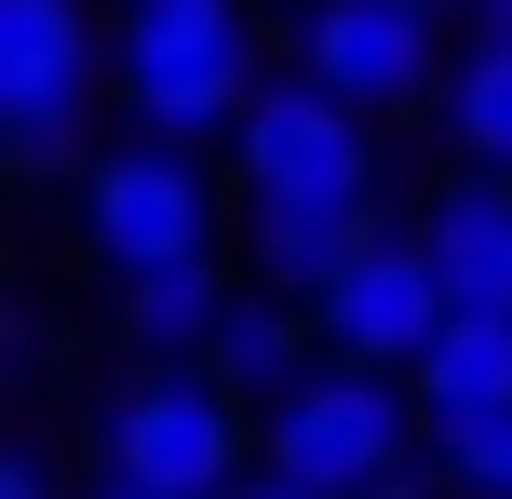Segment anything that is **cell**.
<instances>
[{"label": "cell", "mask_w": 512, "mask_h": 499, "mask_svg": "<svg viewBox=\"0 0 512 499\" xmlns=\"http://www.w3.org/2000/svg\"><path fill=\"white\" fill-rule=\"evenodd\" d=\"M459 41H512V0H459Z\"/></svg>", "instance_id": "cell-17"}, {"label": "cell", "mask_w": 512, "mask_h": 499, "mask_svg": "<svg viewBox=\"0 0 512 499\" xmlns=\"http://www.w3.org/2000/svg\"><path fill=\"white\" fill-rule=\"evenodd\" d=\"M243 499H310V486H270V473H256V486H243Z\"/></svg>", "instance_id": "cell-20"}, {"label": "cell", "mask_w": 512, "mask_h": 499, "mask_svg": "<svg viewBox=\"0 0 512 499\" xmlns=\"http://www.w3.org/2000/svg\"><path fill=\"white\" fill-rule=\"evenodd\" d=\"M445 270H432V243H418V216H391L378 243H364L351 270L324 284V365H378V378H418L432 365V338H445Z\"/></svg>", "instance_id": "cell-7"}, {"label": "cell", "mask_w": 512, "mask_h": 499, "mask_svg": "<svg viewBox=\"0 0 512 499\" xmlns=\"http://www.w3.org/2000/svg\"><path fill=\"white\" fill-rule=\"evenodd\" d=\"M81 499H149V486H108V473H81Z\"/></svg>", "instance_id": "cell-18"}, {"label": "cell", "mask_w": 512, "mask_h": 499, "mask_svg": "<svg viewBox=\"0 0 512 499\" xmlns=\"http://www.w3.org/2000/svg\"><path fill=\"white\" fill-rule=\"evenodd\" d=\"M230 216H297V230H391V149L364 108H337L324 81L270 68V95L230 135Z\"/></svg>", "instance_id": "cell-2"}, {"label": "cell", "mask_w": 512, "mask_h": 499, "mask_svg": "<svg viewBox=\"0 0 512 499\" xmlns=\"http://www.w3.org/2000/svg\"><path fill=\"white\" fill-rule=\"evenodd\" d=\"M418 446H432V419L378 365H310L283 405H256V473L310 499H418Z\"/></svg>", "instance_id": "cell-4"}, {"label": "cell", "mask_w": 512, "mask_h": 499, "mask_svg": "<svg viewBox=\"0 0 512 499\" xmlns=\"http://www.w3.org/2000/svg\"><path fill=\"white\" fill-rule=\"evenodd\" d=\"M432 473H445V499H512V419L499 432H432Z\"/></svg>", "instance_id": "cell-14"}, {"label": "cell", "mask_w": 512, "mask_h": 499, "mask_svg": "<svg viewBox=\"0 0 512 499\" xmlns=\"http://www.w3.org/2000/svg\"><path fill=\"white\" fill-rule=\"evenodd\" d=\"M108 0H0V162L14 176H68L108 149L95 135V95H108Z\"/></svg>", "instance_id": "cell-6"}, {"label": "cell", "mask_w": 512, "mask_h": 499, "mask_svg": "<svg viewBox=\"0 0 512 499\" xmlns=\"http://www.w3.org/2000/svg\"><path fill=\"white\" fill-rule=\"evenodd\" d=\"M0 378H14V405H41V378H54V324L41 311H14V365Z\"/></svg>", "instance_id": "cell-16"}, {"label": "cell", "mask_w": 512, "mask_h": 499, "mask_svg": "<svg viewBox=\"0 0 512 499\" xmlns=\"http://www.w3.org/2000/svg\"><path fill=\"white\" fill-rule=\"evenodd\" d=\"M108 14H122V0H108Z\"/></svg>", "instance_id": "cell-22"}, {"label": "cell", "mask_w": 512, "mask_h": 499, "mask_svg": "<svg viewBox=\"0 0 512 499\" xmlns=\"http://www.w3.org/2000/svg\"><path fill=\"white\" fill-rule=\"evenodd\" d=\"M108 486H149V499H243L256 486V405L216 365H122L81 419Z\"/></svg>", "instance_id": "cell-3"}, {"label": "cell", "mask_w": 512, "mask_h": 499, "mask_svg": "<svg viewBox=\"0 0 512 499\" xmlns=\"http://www.w3.org/2000/svg\"><path fill=\"white\" fill-rule=\"evenodd\" d=\"M405 392H418L432 432H499L512 419V311H445L432 365H418Z\"/></svg>", "instance_id": "cell-10"}, {"label": "cell", "mask_w": 512, "mask_h": 499, "mask_svg": "<svg viewBox=\"0 0 512 499\" xmlns=\"http://www.w3.org/2000/svg\"><path fill=\"white\" fill-rule=\"evenodd\" d=\"M283 68L324 81V95L364 108V122H405V108L445 95V68H432V14H405V0H310V14L283 27Z\"/></svg>", "instance_id": "cell-8"}, {"label": "cell", "mask_w": 512, "mask_h": 499, "mask_svg": "<svg viewBox=\"0 0 512 499\" xmlns=\"http://www.w3.org/2000/svg\"><path fill=\"white\" fill-rule=\"evenodd\" d=\"M405 216H418V243H432L459 311H512V176H445Z\"/></svg>", "instance_id": "cell-9"}, {"label": "cell", "mask_w": 512, "mask_h": 499, "mask_svg": "<svg viewBox=\"0 0 512 499\" xmlns=\"http://www.w3.org/2000/svg\"><path fill=\"white\" fill-rule=\"evenodd\" d=\"M459 176H512V41H459L445 54V95H432Z\"/></svg>", "instance_id": "cell-13"}, {"label": "cell", "mask_w": 512, "mask_h": 499, "mask_svg": "<svg viewBox=\"0 0 512 499\" xmlns=\"http://www.w3.org/2000/svg\"><path fill=\"white\" fill-rule=\"evenodd\" d=\"M270 0H122L108 14V95H122L135 135H162V149H203V135H243V108L270 95L283 41Z\"/></svg>", "instance_id": "cell-1"}, {"label": "cell", "mask_w": 512, "mask_h": 499, "mask_svg": "<svg viewBox=\"0 0 512 499\" xmlns=\"http://www.w3.org/2000/svg\"><path fill=\"white\" fill-rule=\"evenodd\" d=\"M405 14H432V27H459V0H405Z\"/></svg>", "instance_id": "cell-19"}, {"label": "cell", "mask_w": 512, "mask_h": 499, "mask_svg": "<svg viewBox=\"0 0 512 499\" xmlns=\"http://www.w3.org/2000/svg\"><path fill=\"white\" fill-rule=\"evenodd\" d=\"M270 14H283V27H297V14H310V0H270Z\"/></svg>", "instance_id": "cell-21"}, {"label": "cell", "mask_w": 512, "mask_h": 499, "mask_svg": "<svg viewBox=\"0 0 512 499\" xmlns=\"http://www.w3.org/2000/svg\"><path fill=\"white\" fill-rule=\"evenodd\" d=\"M230 284H243L230 257H216V270H149V284H122V297H108L122 365H203L216 324H230Z\"/></svg>", "instance_id": "cell-11"}, {"label": "cell", "mask_w": 512, "mask_h": 499, "mask_svg": "<svg viewBox=\"0 0 512 499\" xmlns=\"http://www.w3.org/2000/svg\"><path fill=\"white\" fill-rule=\"evenodd\" d=\"M203 365L230 378L243 405H283L310 365H324V324H310L297 297H270V284L243 270V284H230V324H216V351H203Z\"/></svg>", "instance_id": "cell-12"}, {"label": "cell", "mask_w": 512, "mask_h": 499, "mask_svg": "<svg viewBox=\"0 0 512 499\" xmlns=\"http://www.w3.org/2000/svg\"><path fill=\"white\" fill-rule=\"evenodd\" d=\"M68 257L95 270L108 297L149 284V270H216V257H230V243H216V176L189 149H162V135L95 149L81 189H68Z\"/></svg>", "instance_id": "cell-5"}, {"label": "cell", "mask_w": 512, "mask_h": 499, "mask_svg": "<svg viewBox=\"0 0 512 499\" xmlns=\"http://www.w3.org/2000/svg\"><path fill=\"white\" fill-rule=\"evenodd\" d=\"M0 499H81V486H68V459H54V432H41V419H14V432H0Z\"/></svg>", "instance_id": "cell-15"}]
</instances>
